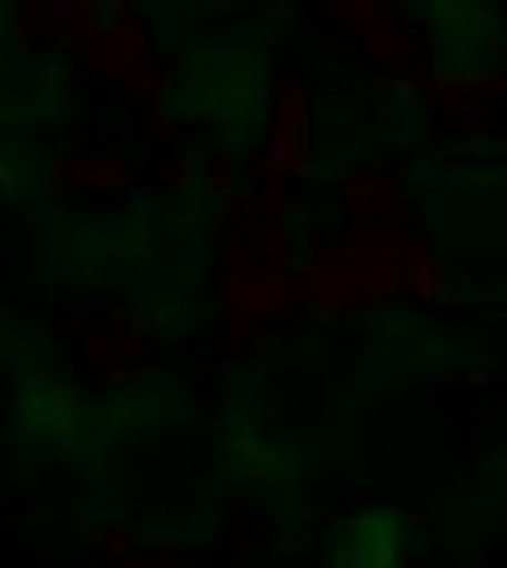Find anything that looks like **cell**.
Segmentation results:
<instances>
[{
	"instance_id": "cell-1",
	"label": "cell",
	"mask_w": 507,
	"mask_h": 568,
	"mask_svg": "<svg viewBox=\"0 0 507 568\" xmlns=\"http://www.w3.org/2000/svg\"><path fill=\"white\" fill-rule=\"evenodd\" d=\"M171 114L223 148H252L271 114V62L247 39L190 43L166 85Z\"/></svg>"
},
{
	"instance_id": "cell-2",
	"label": "cell",
	"mask_w": 507,
	"mask_h": 568,
	"mask_svg": "<svg viewBox=\"0 0 507 568\" xmlns=\"http://www.w3.org/2000/svg\"><path fill=\"white\" fill-rule=\"evenodd\" d=\"M39 252L43 271L81 290H129L148 265H156L162 227L143 204L58 213L52 223H43Z\"/></svg>"
},
{
	"instance_id": "cell-3",
	"label": "cell",
	"mask_w": 507,
	"mask_h": 568,
	"mask_svg": "<svg viewBox=\"0 0 507 568\" xmlns=\"http://www.w3.org/2000/svg\"><path fill=\"white\" fill-rule=\"evenodd\" d=\"M10 432L24 450L48 455V459H91L110 440L100 398H91L77 379H67L52 365L14 379Z\"/></svg>"
},
{
	"instance_id": "cell-4",
	"label": "cell",
	"mask_w": 507,
	"mask_h": 568,
	"mask_svg": "<svg viewBox=\"0 0 507 568\" xmlns=\"http://www.w3.org/2000/svg\"><path fill=\"white\" fill-rule=\"evenodd\" d=\"M72 110L77 85L67 62H58L52 52L0 39V138L52 129V123L72 119Z\"/></svg>"
},
{
	"instance_id": "cell-5",
	"label": "cell",
	"mask_w": 507,
	"mask_h": 568,
	"mask_svg": "<svg viewBox=\"0 0 507 568\" xmlns=\"http://www.w3.org/2000/svg\"><path fill=\"white\" fill-rule=\"evenodd\" d=\"M413 10L427 29V48L442 77L479 81L498 67L503 29L494 0H413Z\"/></svg>"
},
{
	"instance_id": "cell-6",
	"label": "cell",
	"mask_w": 507,
	"mask_h": 568,
	"mask_svg": "<svg viewBox=\"0 0 507 568\" xmlns=\"http://www.w3.org/2000/svg\"><path fill=\"white\" fill-rule=\"evenodd\" d=\"M219 465L237 488L266 503H290L304 488V455L252 413H229L219 432Z\"/></svg>"
},
{
	"instance_id": "cell-7",
	"label": "cell",
	"mask_w": 507,
	"mask_h": 568,
	"mask_svg": "<svg viewBox=\"0 0 507 568\" xmlns=\"http://www.w3.org/2000/svg\"><path fill=\"white\" fill-rule=\"evenodd\" d=\"M129 308L133 323L156 342H185L209 323L204 284L185 271H156V265L129 284Z\"/></svg>"
},
{
	"instance_id": "cell-8",
	"label": "cell",
	"mask_w": 507,
	"mask_h": 568,
	"mask_svg": "<svg viewBox=\"0 0 507 568\" xmlns=\"http://www.w3.org/2000/svg\"><path fill=\"white\" fill-rule=\"evenodd\" d=\"M417 549V530L394 507H361L332 521L327 559L342 568H398Z\"/></svg>"
},
{
	"instance_id": "cell-9",
	"label": "cell",
	"mask_w": 507,
	"mask_h": 568,
	"mask_svg": "<svg viewBox=\"0 0 507 568\" xmlns=\"http://www.w3.org/2000/svg\"><path fill=\"white\" fill-rule=\"evenodd\" d=\"M100 413L104 426L114 432H162V426H176L190 413V398L176 379L166 375H133V379H119L114 388L100 394Z\"/></svg>"
},
{
	"instance_id": "cell-10",
	"label": "cell",
	"mask_w": 507,
	"mask_h": 568,
	"mask_svg": "<svg viewBox=\"0 0 507 568\" xmlns=\"http://www.w3.org/2000/svg\"><path fill=\"white\" fill-rule=\"evenodd\" d=\"M52 185H58V166L43 142H33V133L20 138H0V194L20 209H39Z\"/></svg>"
},
{
	"instance_id": "cell-11",
	"label": "cell",
	"mask_w": 507,
	"mask_h": 568,
	"mask_svg": "<svg viewBox=\"0 0 507 568\" xmlns=\"http://www.w3.org/2000/svg\"><path fill=\"white\" fill-rule=\"evenodd\" d=\"M58 361V336L29 313H0V369L6 375H33Z\"/></svg>"
}]
</instances>
